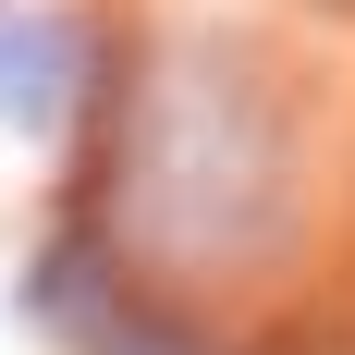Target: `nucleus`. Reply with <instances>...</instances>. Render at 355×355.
Masks as SVG:
<instances>
[{"label":"nucleus","instance_id":"obj_1","mask_svg":"<svg viewBox=\"0 0 355 355\" xmlns=\"http://www.w3.org/2000/svg\"><path fill=\"white\" fill-rule=\"evenodd\" d=\"M37 306H49V319H73V343H86V355H196L184 331H159V319H147L135 294H110L98 245H86V282L49 257V270H37Z\"/></svg>","mask_w":355,"mask_h":355},{"label":"nucleus","instance_id":"obj_2","mask_svg":"<svg viewBox=\"0 0 355 355\" xmlns=\"http://www.w3.org/2000/svg\"><path fill=\"white\" fill-rule=\"evenodd\" d=\"M73 25H0V123L12 135H62V98H73Z\"/></svg>","mask_w":355,"mask_h":355}]
</instances>
